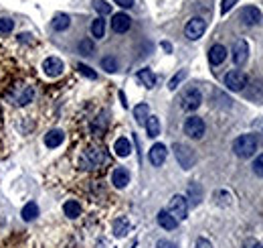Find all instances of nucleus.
Listing matches in <instances>:
<instances>
[{"label": "nucleus", "mask_w": 263, "mask_h": 248, "mask_svg": "<svg viewBox=\"0 0 263 248\" xmlns=\"http://www.w3.org/2000/svg\"><path fill=\"white\" fill-rule=\"evenodd\" d=\"M63 212H65V216H67V218L75 220V218H79V216H81V206H79V202H75V200H69V202H65V206H63Z\"/></svg>", "instance_id": "obj_18"}, {"label": "nucleus", "mask_w": 263, "mask_h": 248, "mask_svg": "<svg viewBox=\"0 0 263 248\" xmlns=\"http://www.w3.org/2000/svg\"><path fill=\"white\" fill-rule=\"evenodd\" d=\"M134 116H136L138 124H146V120H148V116H150L148 104H138V106L134 108Z\"/></svg>", "instance_id": "obj_24"}, {"label": "nucleus", "mask_w": 263, "mask_h": 248, "mask_svg": "<svg viewBox=\"0 0 263 248\" xmlns=\"http://www.w3.org/2000/svg\"><path fill=\"white\" fill-rule=\"evenodd\" d=\"M184 77H186V69H180V71H178V73H176V75H174V77L168 81V88H170V90H176V86H178V84H180Z\"/></svg>", "instance_id": "obj_30"}, {"label": "nucleus", "mask_w": 263, "mask_h": 248, "mask_svg": "<svg viewBox=\"0 0 263 248\" xmlns=\"http://www.w3.org/2000/svg\"><path fill=\"white\" fill-rule=\"evenodd\" d=\"M79 53H81V55H91V53H93V43H91L89 39L81 41V43H79Z\"/></svg>", "instance_id": "obj_31"}, {"label": "nucleus", "mask_w": 263, "mask_h": 248, "mask_svg": "<svg viewBox=\"0 0 263 248\" xmlns=\"http://www.w3.org/2000/svg\"><path fill=\"white\" fill-rule=\"evenodd\" d=\"M32 98H35V90L28 86V88H24V90L20 92V96L16 98V104H18V106H26V104L32 102Z\"/></svg>", "instance_id": "obj_27"}, {"label": "nucleus", "mask_w": 263, "mask_h": 248, "mask_svg": "<svg viewBox=\"0 0 263 248\" xmlns=\"http://www.w3.org/2000/svg\"><path fill=\"white\" fill-rule=\"evenodd\" d=\"M203 104V94L196 88H188L182 96H180V106L188 112H194L199 106Z\"/></svg>", "instance_id": "obj_2"}, {"label": "nucleus", "mask_w": 263, "mask_h": 248, "mask_svg": "<svg viewBox=\"0 0 263 248\" xmlns=\"http://www.w3.org/2000/svg\"><path fill=\"white\" fill-rule=\"evenodd\" d=\"M166 155H168L166 147L158 143V145H154V147L150 149V153H148V159H150V163H152L154 167H160V165H164V161H166Z\"/></svg>", "instance_id": "obj_11"}, {"label": "nucleus", "mask_w": 263, "mask_h": 248, "mask_svg": "<svg viewBox=\"0 0 263 248\" xmlns=\"http://www.w3.org/2000/svg\"><path fill=\"white\" fill-rule=\"evenodd\" d=\"M91 4H93V8H95V10H97V12L102 14V16H104V14H110V12H112V4H108L106 0H93Z\"/></svg>", "instance_id": "obj_28"}, {"label": "nucleus", "mask_w": 263, "mask_h": 248, "mask_svg": "<svg viewBox=\"0 0 263 248\" xmlns=\"http://www.w3.org/2000/svg\"><path fill=\"white\" fill-rule=\"evenodd\" d=\"M0 116H2V112H0Z\"/></svg>", "instance_id": "obj_41"}, {"label": "nucleus", "mask_w": 263, "mask_h": 248, "mask_svg": "<svg viewBox=\"0 0 263 248\" xmlns=\"http://www.w3.org/2000/svg\"><path fill=\"white\" fill-rule=\"evenodd\" d=\"M20 216H22V220H24V222H32V220L39 216V206H37V202H28V204H24V208H22Z\"/></svg>", "instance_id": "obj_19"}, {"label": "nucleus", "mask_w": 263, "mask_h": 248, "mask_svg": "<svg viewBox=\"0 0 263 248\" xmlns=\"http://www.w3.org/2000/svg\"><path fill=\"white\" fill-rule=\"evenodd\" d=\"M128 232H130V222H128L126 218H120V220L114 222V234H116V236L122 238V236H126Z\"/></svg>", "instance_id": "obj_25"}, {"label": "nucleus", "mask_w": 263, "mask_h": 248, "mask_svg": "<svg viewBox=\"0 0 263 248\" xmlns=\"http://www.w3.org/2000/svg\"><path fill=\"white\" fill-rule=\"evenodd\" d=\"M114 151H116V155L118 157H128L132 153V143L128 141V139H118L116 141V145H114Z\"/></svg>", "instance_id": "obj_20"}, {"label": "nucleus", "mask_w": 263, "mask_h": 248, "mask_svg": "<svg viewBox=\"0 0 263 248\" xmlns=\"http://www.w3.org/2000/svg\"><path fill=\"white\" fill-rule=\"evenodd\" d=\"M225 59H227V49H225V45H213L211 51H209V61H211V65H221Z\"/></svg>", "instance_id": "obj_14"}, {"label": "nucleus", "mask_w": 263, "mask_h": 248, "mask_svg": "<svg viewBox=\"0 0 263 248\" xmlns=\"http://www.w3.org/2000/svg\"><path fill=\"white\" fill-rule=\"evenodd\" d=\"M174 155H176V161L180 163L182 169H190L194 163H196V155L192 149H188L186 145H174Z\"/></svg>", "instance_id": "obj_3"}, {"label": "nucleus", "mask_w": 263, "mask_h": 248, "mask_svg": "<svg viewBox=\"0 0 263 248\" xmlns=\"http://www.w3.org/2000/svg\"><path fill=\"white\" fill-rule=\"evenodd\" d=\"M69 24H71L69 14H65V12L55 14V18H53V29L55 31H65V29H69Z\"/></svg>", "instance_id": "obj_21"}, {"label": "nucleus", "mask_w": 263, "mask_h": 248, "mask_svg": "<svg viewBox=\"0 0 263 248\" xmlns=\"http://www.w3.org/2000/svg\"><path fill=\"white\" fill-rule=\"evenodd\" d=\"M156 248H178V246L174 242H170V240H158Z\"/></svg>", "instance_id": "obj_36"}, {"label": "nucleus", "mask_w": 263, "mask_h": 248, "mask_svg": "<svg viewBox=\"0 0 263 248\" xmlns=\"http://www.w3.org/2000/svg\"><path fill=\"white\" fill-rule=\"evenodd\" d=\"M138 81H142L148 90H152L156 86V77H154V73L150 69H140L138 71Z\"/></svg>", "instance_id": "obj_22"}, {"label": "nucleus", "mask_w": 263, "mask_h": 248, "mask_svg": "<svg viewBox=\"0 0 263 248\" xmlns=\"http://www.w3.org/2000/svg\"><path fill=\"white\" fill-rule=\"evenodd\" d=\"M184 132H186L190 139H203V134H205V122H203V118H199V116L186 118V122H184Z\"/></svg>", "instance_id": "obj_7"}, {"label": "nucleus", "mask_w": 263, "mask_h": 248, "mask_svg": "<svg viewBox=\"0 0 263 248\" xmlns=\"http://www.w3.org/2000/svg\"><path fill=\"white\" fill-rule=\"evenodd\" d=\"M146 132L152 139H156L160 134V120L156 116H148V120H146Z\"/></svg>", "instance_id": "obj_23"}, {"label": "nucleus", "mask_w": 263, "mask_h": 248, "mask_svg": "<svg viewBox=\"0 0 263 248\" xmlns=\"http://www.w3.org/2000/svg\"><path fill=\"white\" fill-rule=\"evenodd\" d=\"M247 55H249V45H247V41H245V39L235 41V45H233V61H235V65H243V63L247 61Z\"/></svg>", "instance_id": "obj_9"}, {"label": "nucleus", "mask_w": 263, "mask_h": 248, "mask_svg": "<svg viewBox=\"0 0 263 248\" xmlns=\"http://www.w3.org/2000/svg\"><path fill=\"white\" fill-rule=\"evenodd\" d=\"M77 69H79V71H81V73H83L85 77H89V79H95V77H97V73H95V71H93L91 67L83 65V63H79V65H77Z\"/></svg>", "instance_id": "obj_33"}, {"label": "nucleus", "mask_w": 263, "mask_h": 248, "mask_svg": "<svg viewBox=\"0 0 263 248\" xmlns=\"http://www.w3.org/2000/svg\"><path fill=\"white\" fill-rule=\"evenodd\" d=\"M91 35H93L95 39H102V37L106 35V20H104V18H95V20L91 22Z\"/></svg>", "instance_id": "obj_26"}, {"label": "nucleus", "mask_w": 263, "mask_h": 248, "mask_svg": "<svg viewBox=\"0 0 263 248\" xmlns=\"http://www.w3.org/2000/svg\"><path fill=\"white\" fill-rule=\"evenodd\" d=\"M253 173L263 177V155H259V157L255 159V163H253Z\"/></svg>", "instance_id": "obj_35"}, {"label": "nucleus", "mask_w": 263, "mask_h": 248, "mask_svg": "<svg viewBox=\"0 0 263 248\" xmlns=\"http://www.w3.org/2000/svg\"><path fill=\"white\" fill-rule=\"evenodd\" d=\"M116 4H120L122 8H130V6H134V0H114Z\"/></svg>", "instance_id": "obj_39"}, {"label": "nucleus", "mask_w": 263, "mask_h": 248, "mask_svg": "<svg viewBox=\"0 0 263 248\" xmlns=\"http://www.w3.org/2000/svg\"><path fill=\"white\" fill-rule=\"evenodd\" d=\"M247 81H249L247 75H245L243 71H239V69H233V71H229V73L225 75V86H227L229 90H233V92L245 90Z\"/></svg>", "instance_id": "obj_6"}, {"label": "nucleus", "mask_w": 263, "mask_h": 248, "mask_svg": "<svg viewBox=\"0 0 263 248\" xmlns=\"http://www.w3.org/2000/svg\"><path fill=\"white\" fill-rule=\"evenodd\" d=\"M251 248H263L261 244H255V246H251Z\"/></svg>", "instance_id": "obj_40"}, {"label": "nucleus", "mask_w": 263, "mask_h": 248, "mask_svg": "<svg viewBox=\"0 0 263 248\" xmlns=\"http://www.w3.org/2000/svg\"><path fill=\"white\" fill-rule=\"evenodd\" d=\"M63 69H65L63 61L57 59V57H47V59L43 61V71H45L49 77H59V75L63 73Z\"/></svg>", "instance_id": "obj_8"}, {"label": "nucleus", "mask_w": 263, "mask_h": 248, "mask_svg": "<svg viewBox=\"0 0 263 248\" xmlns=\"http://www.w3.org/2000/svg\"><path fill=\"white\" fill-rule=\"evenodd\" d=\"M12 26H14V22L10 18H0V35H8L12 31Z\"/></svg>", "instance_id": "obj_32"}, {"label": "nucleus", "mask_w": 263, "mask_h": 248, "mask_svg": "<svg viewBox=\"0 0 263 248\" xmlns=\"http://www.w3.org/2000/svg\"><path fill=\"white\" fill-rule=\"evenodd\" d=\"M241 18H243V22H245L247 26H253V24H257V22L261 20V12H259L257 6H245V8L241 10Z\"/></svg>", "instance_id": "obj_13"}, {"label": "nucleus", "mask_w": 263, "mask_h": 248, "mask_svg": "<svg viewBox=\"0 0 263 248\" xmlns=\"http://www.w3.org/2000/svg\"><path fill=\"white\" fill-rule=\"evenodd\" d=\"M205 31H207V22H205L201 16H194V18H190V20L186 22V26H184V35H186L190 41H196V39H201V37L205 35Z\"/></svg>", "instance_id": "obj_5"}, {"label": "nucleus", "mask_w": 263, "mask_h": 248, "mask_svg": "<svg viewBox=\"0 0 263 248\" xmlns=\"http://www.w3.org/2000/svg\"><path fill=\"white\" fill-rule=\"evenodd\" d=\"M102 67H104L106 71H110V73H116V71H118V61H116L114 57H104V59H102Z\"/></svg>", "instance_id": "obj_29"}, {"label": "nucleus", "mask_w": 263, "mask_h": 248, "mask_svg": "<svg viewBox=\"0 0 263 248\" xmlns=\"http://www.w3.org/2000/svg\"><path fill=\"white\" fill-rule=\"evenodd\" d=\"M168 212H170V216H174L178 222H180V220H186V216H188V202H186V198H184V196H174V198L170 200Z\"/></svg>", "instance_id": "obj_4"}, {"label": "nucleus", "mask_w": 263, "mask_h": 248, "mask_svg": "<svg viewBox=\"0 0 263 248\" xmlns=\"http://www.w3.org/2000/svg\"><path fill=\"white\" fill-rule=\"evenodd\" d=\"M233 4H235V0H223V6H221L223 14H225V12H229V10L233 8Z\"/></svg>", "instance_id": "obj_37"}, {"label": "nucleus", "mask_w": 263, "mask_h": 248, "mask_svg": "<svg viewBox=\"0 0 263 248\" xmlns=\"http://www.w3.org/2000/svg\"><path fill=\"white\" fill-rule=\"evenodd\" d=\"M188 191H190V196H192V204L196 206V204L201 202V191H199V185H196V183H192V185L188 187Z\"/></svg>", "instance_id": "obj_34"}, {"label": "nucleus", "mask_w": 263, "mask_h": 248, "mask_svg": "<svg viewBox=\"0 0 263 248\" xmlns=\"http://www.w3.org/2000/svg\"><path fill=\"white\" fill-rule=\"evenodd\" d=\"M233 151H235V155L241 157V159L253 157L255 151H257V136H255V134H241L239 139H235Z\"/></svg>", "instance_id": "obj_1"}, {"label": "nucleus", "mask_w": 263, "mask_h": 248, "mask_svg": "<svg viewBox=\"0 0 263 248\" xmlns=\"http://www.w3.org/2000/svg\"><path fill=\"white\" fill-rule=\"evenodd\" d=\"M112 183L118 187V189H124L128 183H130V173L126 171V169H116L114 173H112Z\"/></svg>", "instance_id": "obj_17"}, {"label": "nucleus", "mask_w": 263, "mask_h": 248, "mask_svg": "<svg viewBox=\"0 0 263 248\" xmlns=\"http://www.w3.org/2000/svg\"><path fill=\"white\" fill-rule=\"evenodd\" d=\"M63 139H65L63 130H59V128H53V130H49V132L45 134V145H47L49 149H57V147L63 143Z\"/></svg>", "instance_id": "obj_15"}, {"label": "nucleus", "mask_w": 263, "mask_h": 248, "mask_svg": "<svg viewBox=\"0 0 263 248\" xmlns=\"http://www.w3.org/2000/svg\"><path fill=\"white\" fill-rule=\"evenodd\" d=\"M194 248H213V244H211L207 238H199V240H196V246Z\"/></svg>", "instance_id": "obj_38"}, {"label": "nucleus", "mask_w": 263, "mask_h": 248, "mask_svg": "<svg viewBox=\"0 0 263 248\" xmlns=\"http://www.w3.org/2000/svg\"><path fill=\"white\" fill-rule=\"evenodd\" d=\"M158 224L164 228V230H174L178 226V220L174 216H170L168 210H160L158 212Z\"/></svg>", "instance_id": "obj_16"}, {"label": "nucleus", "mask_w": 263, "mask_h": 248, "mask_svg": "<svg viewBox=\"0 0 263 248\" xmlns=\"http://www.w3.org/2000/svg\"><path fill=\"white\" fill-rule=\"evenodd\" d=\"M130 24H132V18L126 12H118V14L112 16V29L116 33H126L130 29Z\"/></svg>", "instance_id": "obj_12"}, {"label": "nucleus", "mask_w": 263, "mask_h": 248, "mask_svg": "<svg viewBox=\"0 0 263 248\" xmlns=\"http://www.w3.org/2000/svg\"><path fill=\"white\" fill-rule=\"evenodd\" d=\"M100 163H104V155L97 149H89L85 151V155L81 157V167L83 169H95Z\"/></svg>", "instance_id": "obj_10"}]
</instances>
